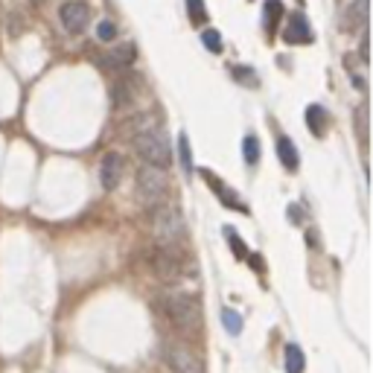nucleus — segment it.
Instances as JSON below:
<instances>
[{"mask_svg":"<svg viewBox=\"0 0 373 373\" xmlns=\"http://www.w3.org/2000/svg\"><path fill=\"white\" fill-rule=\"evenodd\" d=\"M152 233L164 248H172L186 236V225L175 207L158 204V207H152Z\"/></svg>","mask_w":373,"mask_h":373,"instance_id":"obj_1","label":"nucleus"},{"mask_svg":"<svg viewBox=\"0 0 373 373\" xmlns=\"http://www.w3.org/2000/svg\"><path fill=\"white\" fill-rule=\"evenodd\" d=\"M134 149H138V155L146 160L149 167L167 169L172 164V146L167 140V134L160 131L158 126L143 131V134H138V138H134Z\"/></svg>","mask_w":373,"mask_h":373,"instance_id":"obj_2","label":"nucleus"},{"mask_svg":"<svg viewBox=\"0 0 373 373\" xmlns=\"http://www.w3.org/2000/svg\"><path fill=\"white\" fill-rule=\"evenodd\" d=\"M167 172L164 169H158V167H140L138 169V202L143 207H158V204H164V198H167Z\"/></svg>","mask_w":373,"mask_h":373,"instance_id":"obj_3","label":"nucleus"},{"mask_svg":"<svg viewBox=\"0 0 373 373\" xmlns=\"http://www.w3.org/2000/svg\"><path fill=\"white\" fill-rule=\"evenodd\" d=\"M164 309L178 330H198V324H202V309H198V301L193 295H172L164 301Z\"/></svg>","mask_w":373,"mask_h":373,"instance_id":"obj_4","label":"nucleus"},{"mask_svg":"<svg viewBox=\"0 0 373 373\" xmlns=\"http://www.w3.org/2000/svg\"><path fill=\"white\" fill-rule=\"evenodd\" d=\"M164 362L172 373H204V365L186 344L167 341L164 344Z\"/></svg>","mask_w":373,"mask_h":373,"instance_id":"obj_5","label":"nucleus"},{"mask_svg":"<svg viewBox=\"0 0 373 373\" xmlns=\"http://www.w3.org/2000/svg\"><path fill=\"white\" fill-rule=\"evenodd\" d=\"M58 18H61V27H65L70 35H79V32L88 30L91 9H88V3H85V0H67V3H61Z\"/></svg>","mask_w":373,"mask_h":373,"instance_id":"obj_6","label":"nucleus"},{"mask_svg":"<svg viewBox=\"0 0 373 373\" xmlns=\"http://www.w3.org/2000/svg\"><path fill=\"white\" fill-rule=\"evenodd\" d=\"M122 169H126V164H122V155L120 152H108L103 158V164H99V181H103L105 190H114V186L120 184Z\"/></svg>","mask_w":373,"mask_h":373,"instance_id":"obj_7","label":"nucleus"},{"mask_svg":"<svg viewBox=\"0 0 373 373\" xmlns=\"http://www.w3.org/2000/svg\"><path fill=\"white\" fill-rule=\"evenodd\" d=\"M152 268H155V275H158L160 280H167V283H172V280H178V277H181V263H178V257H172L167 248L152 257Z\"/></svg>","mask_w":373,"mask_h":373,"instance_id":"obj_8","label":"nucleus"},{"mask_svg":"<svg viewBox=\"0 0 373 373\" xmlns=\"http://www.w3.org/2000/svg\"><path fill=\"white\" fill-rule=\"evenodd\" d=\"M283 39L289 41V44H297V41H309L312 39V32H309V21L303 15H295L289 21V27L283 30Z\"/></svg>","mask_w":373,"mask_h":373,"instance_id":"obj_9","label":"nucleus"},{"mask_svg":"<svg viewBox=\"0 0 373 373\" xmlns=\"http://www.w3.org/2000/svg\"><path fill=\"white\" fill-rule=\"evenodd\" d=\"M131 61H134V44H117V47H111L108 65H114L117 70H122V67H129Z\"/></svg>","mask_w":373,"mask_h":373,"instance_id":"obj_10","label":"nucleus"},{"mask_svg":"<svg viewBox=\"0 0 373 373\" xmlns=\"http://www.w3.org/2000/svg\"><path fill=\"white\" fill-rule=\"evenodd\" d=\"M365 18H367V0H353V3L347 6V30L362 27Z\"/></svg>","mask_w":373,"mask_h":373,"instance_id":"obj_11","label":"nucleus"},{"mask_svg":"<svg viewBox=\"0 0 373 373\" xmlns=\"http://www.w3.org/2000/svg\"><path fill=\"white\" fill-rule=\"evenodd\" d=\"M277 155L286 169H297V149L292 146L289 138H277Z\"/></svg>","mask_w":373,"mask_h":373,"instance_id":"obj_12","label":"nucleus"},{"mask_svg":"<svg viewBox=\"0 0 373 373\" xmlns=\"http://www.w3.org/2000/svg\"><path fill=\"white\" fill-rule=\"evenodd\" d=\"M286 373H303V353L301 347H286Z\"/></svg>","mask_w":373,"mask_h":373,"instance_id":"obj_13","label":"nucleus"},{"mask_svg":"<svg viewBox=\"0 0 373 373\" xmlns=\"http://www.w3.org/2000/svg\"><path fill=\"white\" fill-rule=\"evenodd\" d=\"M158 122H155V117L152 114H140V117H134L131 122H126V131H131L134 138H138V134H143V131H149V129H155Z\"/></svg>","mask_w":373,"mask_h":373,"instance_id":"obj_14","label":"nucleus"},{"mask_svg":"<svg viewBox=\"0 0 373 373\" xmlns=\"http://www.w3.org/2000/svg\"><path fill=\"white\" fill-rule=\"evenodd\" d=\"M324 108H321V105H312V108H309L306 111V122H309V129H312L315 134H324Z\"/></svg>","mask_w":373,"mask_h":373,"instance_id":"obj_15","label":"nucleus"},{"mask_svg":"<svg viewBox=\"0 0 373 373\" xmlns=\"http://www.w3.org/2000/svg\"><path fill=\"white\" fill-rule=\"evenodd\" d=\"M280 15H283L280 0H268V3H266V30H268V32H275Z\"/></svg>","mask_w":373,"mask_h":373,"instance_id":"obj_16","label":"nucleus"},{"mask_svg":"<svg viewBox=\"0 0 373 373\" xmlns=\"http://www.w3.org/2000/svg\"><path fill=\"white\" fill-rule=\"evenodd\" d=\"M222 321H225V330L231 335H239L242 332V315L233 312V309H222Z\"/></svg>","mask_w":373,"mask_h":373,"instance_id":"obj_17","label":"nucleus"},{"mask_svg":"<svg viewBox=\"0 0 373 373\" xmlns=\"http://www.w3.org/2000/svg\"><path fill=\"white\" fill-rule=\"evenodd\" d=\"M131 99H134L131 85H129V82H117V85H114V105L122 108V105H129Z\"/></svg>","mask_w":373,"mask_h":373,"instance_id":"obj_18","label":"nucleus"},{"mask_svg":"<svg viewBox=\"0 0 373 373\" xmlns=\"http://www.w3.org/2000/svg\"><path fill=\"white\" fill-rule=\"evenodd\" d=\"M178 149H181V160H184V169L190 172L193 169V152H190V140H186V134L178 138Z\"/></svg>","mask_w":373,"mask_h":373,"instance_id":"obj_19","label":"nucleus"},{"mask_svg":"<svg viewBox=\"0 0 373 373\" xmlns=\"http://www.w3.org/2000/svg\"><path fill=\"white\" fill-rule=\"evenodd\" d=\"M96 35H99V41H114V39H117V27H114L111 21H103V23L96 27Z\"/></svg>","mask_w":373,"mask_h":373,"instance_id":"obj_20","label":"nucleus"},{"mask_svg":"<svg viewBox=\"0 0 373 373\" xmlns=\"http://www.w3.org/2000/svg\"><path fill=\"white\" fill-rule=\"evenodd\" d=\"M245 160H248V164H257V160H259V143H257V138H245Z\"/></svg>","mask_w":373,"mask_h":373,"instance_id":"obj_21","label":"nucleus"},{"mask_svg":"<svg viewBox=\"0 0 373 373\" xmlns=\"http://www.w3.org/2000/svg\"><path fill=\"white\" fill-rule=\"evenodd\" d=\"M186 6H190V18L195 23H204V3L202 0H186Z\"/></svg>","mask_w":373,"mask_h":373,"instance_id":"obj_22","label":"nucleus"},{"mask_svg":"<svg viewBox=\"0 0 373 373\" xmlns=\"http://www.w3.org/2000/svg\"><path fill=\"white\" fill-rule=\"evenodd\" d=\"M204 44H207V50H213V53H219V50H222V39H219V32H216V30H207V32H204Z\"/></svg>","mask_w":373,"mask_h":373,"instance_id":"obj_23","label":"nucleus"},{"mask_svg":"<svg viewBox=\"0 0 373 373\" xmlns=\"http://www.w3.org/2000/svg\"><path fill=\"white\" fill-rule=\"evenodd\" d=\"M225 233H228V242L236 248V251H239V254H245V245H242V239H239V236H236V231H233V228H225Z\"/></svg>","mask_w":373,"mask_h":373,"instance_id":"obj_24","label":"nucleus"},{"mask_svg":"<svg viewBox=\"0 0 373 373\" xmlns=\"http://www.w3.org/2000/svg\"><path fill=\"white\" fill-rule=\"evenodd\" d=\"M32 3H47V0H32Z\"/></svg>","mask_w":373,"mask_h":373,"instance_id":"obj_25","label":"nucleus"}]
</instances>
